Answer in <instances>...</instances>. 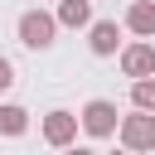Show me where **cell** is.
Wrapping results in <instances>:
<instances>
[{
	"instance_id": "1",
	"label": "cell",
	"mask_w": 155,
	"mask_h": 155,
	"mask_svg": "<svg viewBox=\"0 0 155 155\" xmlns=\"http://www.w3.org/2000/svg\"><path fill=\"white\" fill-rule=\"evenodd\" d=\"M15 34H19V44H24V48L44 53V48H53L58 24H53V15H48V10H24V15L15 19Z\"/></svg>"
},
{
	"instance_id": "2",
	"label": "cell",
	"mask_w": 155,
	"mask_h": 155,
	"mask_svg": "<svg viewBox=\"0 0 155 155\" xmlns=\"http://www.w3.org/2000/svg\"><path fill=\"white\" fill-rule=\"evenodd\" d=\"M116 136H121V150L145 155V150H155V116L150 111H131V116L116 121Z\"/></svg>"
},
{
	"instance_id": "3",
	"label": "cell",
	"mask_w": 155,
	"mask_h": 155,
	"mask_svg": "<svg viewBox=\"0 0 155 155\" xmlns=\"http://www.w3.org/2000/svg\"><path fill=\"white\" fill-rule=\"evenodd\" d=\"M116 102H107V97H92L82 111H78V126L92 136V140H107V136H116Z\"/></svg>"
},
{
	"instance_id": "4",
	"label": "cell",
	"mask_w": 155,
	"mask_h": 155,
	"mask_svg": "<svg viewBox=\"0 0 155 155\" xmlns=\"http://www.w3.org/2000/svg\"><path fill=\"white\" fill-rule=\"evenodd\" d=\"M121 73H126L131 82H140V78H155V44H145V39L126 44V48H121Z\"/></svg>"
},
{
	"instance_id": "5",
	"label": "cell",
	"mask_w": 155,
	"mask_h": 155,
	"mask_svg": "<svg viewBox=\"0 0 155 155\" xmlns=\"http://www.w3.org/2000/svg\"><path fill=\"white\" fill-rule=\"evenodd\" d=\"M39 131H44V140H48L53 150H68V145L78 140V116L58 107V111H48V116H44V126H39Z\"/></svg>"
},
{
	"instance_id": "6",
	"label": "cell",
	"mask_w": 155,
	"mask_h": 155,
	"mask_svg": "<svg viewBox=\"0 0 155 155\" xmlns=\"http://www.w3.org/2000/svg\"><path fill=\"white\" fill-rule=\"evenodd\" d=\"M87 48H92L97 58H111V53L121 48V29H116V19H97V24L87 29Z\"/></svg>"
},
{
	"instance_id": "7",
	"label": "cell",
	"mask_w": 155,
	"mask_h": 155,
	"mask_svg": "<svg viewBox=\"0 0 155 155\" xmlns=\"http://www.w3.org/2000/svg\"><path fill=\"white\" fill-rule=\"evenodd\" d=\"M126 29L150 44V39H155V0H131V5H126Z\"/></svg>"
},
{
	"instance_id": "8",
	"label": "cell",
	"mask_w": 155,
	"mask_h": 155,
	"mask_svg": "<svg viewBox=\"0 0 155 155\" xmlns=\"http://www.w3.org/2000/svg\"><path fill=\"white\" fill-rule=\"evenodd\" d=\"M53 24H58V29H87V24H92V0H58Z\"/></svg>"
},
{
	"instance_id": "9",
	"label": "cell",
	"mask_w": 155,
	"mask_h": 155,
	"mask_svg": "<svg viewBox=\"0 0 155 155\" xmlns=\"http://www.w3.org/2000/svg\"><path fill=\"white\" fill-rule=\"evenodd\" d=\"M24 131H29V111H24L19 102H5V107H0V136L15 140V136H24Z\"/></svg>"
},
{
	"instance_id": "10",
	"label": "cell",
	"mask_w": 155,
	"mask_h": 155,
	"mask_svg": "<svg viewBox=\"0 0 155 155\" xmlns=\"http://www.w3.org/2000/svg\"><path fill=\"white\" fill-rule=\"evenodd\" d=\"M131 102H136V111H150V116H155V78L131 82Z\"/></svg>"
},
{
	"instance_id": "11",
	"label": "cell",
	"mask_w": 155,
	"mask_h": 155,
	"mask_svg": "<svg viewBox=\"0 0 155 155\" xmlns=\"http://www.w3.org/2000/svg\"><path fill=\"white\" fill-rule=\"evenodd\" d=\"M10 87H15V63L0 53V92H10Z\"/></svg>"
},
{
	"instance_id": "12",
	"label": "cell",
	"mask_w": 155,
	"mask_h": 155,
	"mask_svg": "<svg viewBox=\"0 0 155 155\" xmlns=\"http://www.w3.org/2000/svg\"><path fill=\"white\" fill-rule=\"evenodd\" d=\"M63 155H97V150H87V145H68Z\"/></svg>"
},
{
	"instance_id": "13",
	"label": "cell",
	"mask_w": 155,
	"mask_h": 155,
	"mask_svg": "<svg viewBox=\"0 0 155 155\" xmlns=\"http://www.w3.org/2000/svg\"><path fill=\"white\" fill-rule=\"evenodd\" d=\"M111 155H131V150H111Z\"/></svg>"
}]
</instances>
